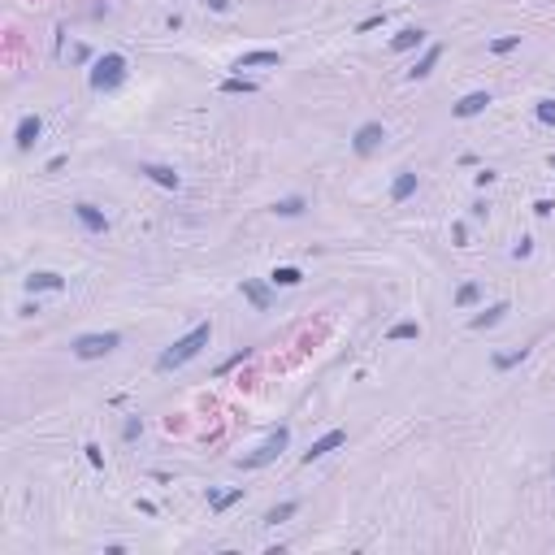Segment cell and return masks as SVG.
<instances>
[{
    "instance_id": "obj_1",
    "label": "cell",
    "mask_w": 555,
    "mask_h": 555,
    "mask_svg": "<svg viewBox=\"0 0 555 555\" xmlns=\"http://www.w3.org/2000/svg\"><path fill=\"white\" fill-rule=\"evenodd\" d=\"M208 343H213V325L208 321H200V325H191V330L183 334V338H174L165 352L156 356V369L161 373H170V369H183V365H191L195 356H200Z\"/></svg>"
},
{
    "instance_id": "obj_2",
    "label": "cell",
    "mask_w": 555,
    "mask_h": 555,
    "mask_svg": "<svg viewBox=\"0 0 555 555\" xmlns=\"http://www.w3.org/2000/svg\"><path fill=\"white\" fill-rule=\"evenodd\" d=\"M126 57L122 53H100L91 61V74H87V83H91V91H118L122 83H126Z\"/></svg>"
},
{
    "instance_id": "obj_3",
    "label": "cell",
    "mask_w": 555,
    "mask_h": 555,
    "mask_svg": "<svg viewBox=\"0 0 555 555\" xmlns=\"http://www.w3.org/2000/svg\"><path fill=\"white\" fill-rule=\"evenodd\" d=\"M286 443H291V426H278V430H269V434H265V443H260L256 451H248V455H239L235 464H239L243 473H252V468H265V464H273L278 455L286 451Z\"/></svg>"
},
{
    "instance_id": "obj_4",
    "label": "cell",
    "mask_w": 555,
    "mask_h": 555,
    "mask_svg": "<svg viewBox=\"0 0 555 555\" xmlns=\"http://www.w3.org/2000/svg\"><path fill=\"white\" fill-rule=\"evenodd\" d=\"M122 347V334L118 330H100V334H78L70 343V352L78 356V361H104V356H113Z\"/></svg>"
},
{
    "instance_id": "obj_5",
    "label": "cell",
    "mask_w": 555,
    "mask_h": 555,
    "mask_svg": "<svg viewBox=\"0 0 555 555\" xmlns=\"http://www.w3.org/2000/svg\"><path fill=\"white\" fill-rule=\"evenodd\" d=\"M386 139H390V130L382 122H361V126H356V135H352V152L356 156H373V152L386 148Z\"/></svg>"
},
{
    "instance_id": "obj_6",
    "label": "cell",
    "mask_w": 555,
    "mask_h": 555,
    "mask_svg": "<svg viewBox=\"0 0 555 555\" xmlns=\"http://www.w3.org/2000/svg\"><path fill=\"white\" fill-rule=\"evenodd\" d=\"M491 104H495V95H491V91H468V95H460V100L451 104V118L468 122V118H477V113H486Z\"/></svg>"
},
{
    "instance_id": "obj_7",
    "label": "cell",
    "mask_w": 555,
    "mask_h": 555,
    "mask_svg": "<svg viewBox=\"0 0 555 555\" xmlns=\"http://www.w3.org/2000/svg\"><path fill=\"white\" fill-rule=\"evenodd\" d=\"M139 174L148 178V183L165 187V191H178V187H183V174H178L174 165H156V161H139Z\"/></svg>"
},
{
    "instance_id": "obj_8",
    "label": "cell",
    "mask_w": 555,
    "mask_h": 555,
    "mask_svg": "<svg viewBox=\"0 0 555 555\" xmlns=\"http://www.w3.org/2000/svg\"><path fill=\"white\" fill-rule=\"evenodd\" d=\"M39 135H44V118L39 113H26L18 122V130H13V143H18V152H30L39 143Z\"/></svg>"
},
{
    "instance_id": "obj_9",
    "label": "cell",
    "mask_w": 555,
    "mask_h": 555,
    "mask_svg": "<svg viewBox=\"0 0 555 555\" xmlns=\"http://www.w3.org/2000/svg\"><path fill=\"white\" fill-rule=\"evenodd\" d=\"M74 217H78V226H83L87 235H109V217H104V208H95V204H87V200H78V204H74Z\"/></svg>"
},
{
    "instance_id": "obj_10",
    "label": "cell",
    "mask_w": 555,
    "mask_h": 555,
    "mask_svg": "<svg viewBox=\"0 0 555 555\" xmlns=\"http://www.w3.org/2000/svg\"><path fill=\"white\" fill-rule=\"evenodd\" d=\"M343 443H347V430H330V434H321L313 447L304 451V464H317V460H325L330 451H338Z\"/></svg>"
},
{
    "instance_id": "obj_11",
    "label": "cell",
    "mask_w": 555,
    "mask_h": 555,
    "mask_svg": "<svg viewBox=\"0 0 555 555\" xmlns=\"http://www.w3.org/2000/svg\"><path fill=\"white\" fill-rule=\"evenodd\" d=\"M421 187V178L417 170H395V178H390V204H403V200H412Z\"/></svg>"
},
{
    "instance_id": "obj_12",
    "label": "cell",
    "mask_w": 555,
    "mask_h": 555,
    "mask_svg": "<svg viewBox=\"0 0 555 555\" xmlns=\"http://www.w3.org/2000/svg\"><path fill=\"white\" fill-rule=\"evenodd\" d=\"M438 61H443V44H426V53H421V57L412 61V70H408V78H412V83H421V78H430Z\"/></svg>"
},
{
    "instance_id": "obj_13",
    "label": "cell",
    "mask_w": 555,
    "mask_h": 555,
    "mask_svg": "<svg viewBox=\"0 0 555 555\" xmlns=\"http://www.w3.org/2000/svg\"><path fill=\"white\" fill-rule=\"evenodd\" d=\"M22 286H26V295H44V291H65V278L53 273V269H39V273H30Z\"/></svg>"
},
{
    "instance_id": "obj_14",
    "label": "cell",
    "mask_w": 555,
    "mask_h": 555,
    "mask_svg": "<svg viewBox=\"0 0 555 555\" xmlns=\"http://www.w3.org/2000/svg\"><path fill=\"white\" fill-rule=\"evenodd\" d=\"M243 300H248L252 308H256V313H269V304H273V295H269V286L265 282H256V278H243Z\"/></svg>"
},
{
    "instance_id": "obj_15",
    "label": "cell",
    "mask_w": 555,
    "mask_h": 555,
    "mask_svg": "<svg viewBox=\"0 0 555 555\" xmlns=\"http://www.w3.org/2000/svg\"><path fill=\"white\" fill-rule=\"evenodd\" d=\"M508 313H512V304H508V300H499V304H491V308H482V313L468 321V330H491V325H499Z\"/></svg>"
},
{
    "instance_id": "obj_16",
    "label": "cell",
    "mask_w": 555,
    "mask_h": 555,
    "mask_svg": "<svg viewBox=\"0 0 555 555\" xmlns=\"http://www.w3.org/2000/svg\"><path fill=\"white\" fill-rule=\"evenodd\" d=\"M256 65H282V53L278 48H256V53H243L235 61V70H256Z\"/></svg>"
},
{
    "instance_id": "obj_17",
    "label": "cell",
    "mask_w": 555,
    "mask_h": 555,
    "mask_svg": "<svg viewBox=\"0 0 555 555\" xmlns=\"http://www.w3.org/2000/svg\"><path fill=\"white\" fill-rule=\"evenodd\" d=\"M412 48H426V30L421 26H403L399 35H390V53H412Z\"/></svg>"
},
{
    "instance_id": "obj_18",
    "label": "cell",
    "mask_w": 555,
    "mask_h": 555,
    "mask_svg": "<svg viewBox=\"0 0 555 555\" xmlns=\"http://www.w3.org/2000/svg\"><path fill=\"white\" fill-rule=\"evenodd\" d=\"M308 200L304 195H286V200H273V217H304Z\"/></svg>"
},
{
    "instance_id": "obj_19",
    "label": "cell",
    "mask_w": 555,
    "mask_h": 555,
    "mask_svg": "<svg viewBox=\"0 0 555 555\" xmlns=\"http://www.w3.org/2000/svg\"><path fill=\"white\" fill-rule=\"evenodd\" d=\"M269 282H273V286H286V291H295V286L304 282V273H300L295 265H278V269L269 273Z\"/></svg>"
},
{
    "instance_id": "obj_20",
    "label": "cell",
    "mask_w": 555,
    "mask_h": 555,
    "mask_svg": "<svg viewBox=\"0 0 555 555\" xmlns=\"http://www.w3.org/2000/svg\"><path fill=\"white\" fill-rule=\"evenodd\" d=\"M239 499H243V486H239V491H226V495H221V491H213V486H208V508H213L217 516H221L226 508H235Z\"/></svg>"
},
{
    "instance_id": "obj_21",
    "label": "cell",
    "mask_w": 555,
    "mask_h": 555,
    "mask_svg": "<svg viewBox=\"0 0 555 555\" xmlns=\"http://www.w3.org/2000/svg\"><path fill=\"white\" fill-rule=\"evenodd\" d=\"M300 512V499H286V503H278V508L265 512V525H282V520H291Z\"/></svg>"
},
{
    "instance_id": "obj_22",
    "label": "cell",
    "mask_w": 555,
    "mask_h": 555,
    "mask_svg": "<svg viewBox=\"0 0 555 555\" xmlns=\"http://www.w3.org/2000/svg\"><path fill=\"white\" fill-rule=\"evenodd\" d=\"M386 338L390 343H403V338H421V321H395L386 330Z\"/></svg>"
},
{
    "instance_id": "obj_23",
    "label": "cell",
    "mask_w": 555,
    "mask_h": 555,
    "mask_svg": "<svg viewBox=\"0 0 555 555\" xmlns=\"http://www.w3.org/2000/svg\"><path fill=\"white\" fill-rule=\"evenodd\" d=\"M482 300V286L477 282H460V291H455V308H473Z\"/></svg>"
},
{
    "instance_id": "obj_24",
    "label": "cell",
    "mask_w": 555,
    "mask_h": 555,
    "mask_svg": "<svg viewBox=\"0 0 555 555\" xmlns=\"http://www.w3.org/2000/svg\"><path fill=\"white\" fill-rule=\"evenodd\" d=\"M516 48H520V35H499V39H491V44H486V53L508 57V53H516Z\"/></svg>"
},
{
    "instance_id": "obj_25",
    "label": "cell",
    "mask_w": 555,
    "mask_h": 555,
    "mask_svg": "<svg viewBox=\"0 0 555 555\" xmlns=\"http://www.w3.org/2000/svg\"><path fill=\"white\" fill-rule=\"evenodd\" d=\"M221 91H226V95H252V91H256V83H252V78H226Z\"/></svg>"
},
{
    "instance_id": "obj_26",
    "label": "cell",
    "mask_w": 555,
    "mask_h": 555,
    "mask_svg": "<svg viewBox=\"0 0 555 555\" xmlns=\"http://www.w3.org/2000/svg\"><path fill=\"white\" fill-rule=\"evenodd\" d=\"M534 118L543 122V126H555V95H547V100L534 104Z\"/></svg>"
},
{
    "instance_id": "obj_27",
    "label": "cell",
    "mask_w": 555,
    "mask_h": 555,
    "mask_svg": "<svg viewBox=\"0 0 555 555\" xmlns=\"http://www.w3.org/2000/svg\"><path fill=\"white\" fill-rule=\"evenodd\" d=\"M529 356V347H516V352H503V356H495V369H512V365H520Z\"/></svg>"
},
{
    "instance_id": "obj_28",
    "label": "cell",
    "mask_w": 555,
    "mask_h": 555,
    "mask_svg": "<svg viewBox=\"0 0 555 555\" xmlns=\"http://www.w3.org/2000/svg\"><path fill=\"white\" fill-rule=\"evenodd\" d=\"M122 438H126V443H139V438H143V417H126Z\"/></svg>"
},
{
    "instance_id": "obj_29",
    "label": "cell",
    "mask_w": 555,
    "mask_h": 555,
    "mask_svg": "<svg viewBox=\"0 0 555 555\" xmlns=\"http://www.w3.org/2000/svg\"><path fill=\"white\" fill-rule=\"evenodd\" d=\"M83 455H87V464H91V468H100V473H104V451H100V443H87V447H83Z\"/></svg>"
},
{
    "instance_id": "obj_30",
    "label": "cell",
    "mask_w": 555,
    "mask_h": 555,
    "mask_svg": "<svg viewBox=\"0 0 555 555\" xmlns=\"http://www.w3.org/2000/svg\"><path fill=\"white\" fill-rule=\"evenodd\" d=\"M382 22H386V13H369L365 22H356V35H369V30H378Z\"/></svg>"
},
{
    "instance_id": "obj_31",
    "label": "cell",
    "mask_w": 555,
    "mask_h": 555,
    "mask_svg": "<svg viewBox=\"0 0 555 555\" xmlns=\"http://www.w3.org/2000/svg\"><path fill=\"white\" fill-rule=\"evenodd\" d=\"M512 256H516V260L534 256V239H529V235H520V239H516V248H512Z\"/></svg>"
},
{
    "instance_id": "obj_32",
    "label": "cell",
    "mask_w": 555,
    "mask_h": 555,
    "mask_svg": "<svg viewBox=\"0 0 555 555\" xmlns=\"http://www.w3.org/2000/svg\"><path fill=\"white\" fill-rule=\"evenodd\" d=\"M495 178H499L495 170H482V174H473V183H477V187L486 191V187H495Z\"/></svg>"
},
{
    "instance_id": "obj_33",
    "label": "cell",
    "mask_w": 555,
    "mask_h": 555,
    "mask_svg": "<svg viewBox=\"0 0 555 555\" xmlns=\"http://www.w3.org/2000/svg\"><path fill=\"white\" fill-rule=\"evenodd\" d=\"M243 361H248V347H243V352H235L230 361H221V369H217V373H230V369H235V365H243Z\"/></svg>"
},
{
    "instance_id": "obj_34",
    "label": "cell",
    "mask_w": 555,
    "mask_h": 555,
    "mask_svg": "<svg viewBox=\"0 0 555 555\" xmlns=\"http://www.w3.org/2000/svg\"><path fill=\"white\" fill-rule=\"evenodd\" d=\"M551 213H555L551 200H534V217H551Z\"/></svg>"
},
{
    "instance_id": "obj_35",
    "label": "cell",
    "mask_w": 555,
    "mask_h": 555,
    "mask_svg": "<svg viewBox=\"0 0 555 555\" xmlns=\"http://www.w3.org/2000/svg\"><path fill=\"white\" fill-rule=\"evenodd\" d=\"M468 213H473V217H486V213H491V204H486V200H473Z\"/></svg>"
},
{
    "instance_id": "obj_36",
    "label": "cell",
    "mask_w": 555,
    "mask_h": 555,
    "mask_svg": "<svg viewBox=\"0 0 555 555\" xmlns=\"http://www.w3.org/2000/svg\"><path fill=\"white\" fill-rule=\"evenodd\" d=\"M204 5H208V9H213V13H230V9H235V5H230V0H204Z\"/></svg>"
},
{
    "instance_id": "obj_37",
    "label": "cell",
    "mask_w": 555,
    "mask_h": 555,
    "mask_svg": "<svg viewBox=\"0 0 555 555\" xmlns=\"http://www.w3.org/2000/svg\"><path fill=\"white\" fill-rule=\"evenodd\" d=\"M61 170H65V156H53V161L44 165V174H61Z\"/></svg>"
},
{
    "instance_id": "obj_38",
    "label": "cell",
    "mask_w": 555,
    "mask_h": 555,
    "mask_svg": "<svg viewBox=\"0 0 555 555\" xmlns=\"http://www.w3.org/2000/svg\"><path fill=\"white\" fill-rule=\"evenodd\" d=\"M547 165H551V170H555V152H551V156H547Z\"/></svg>"
}]
</instances>
